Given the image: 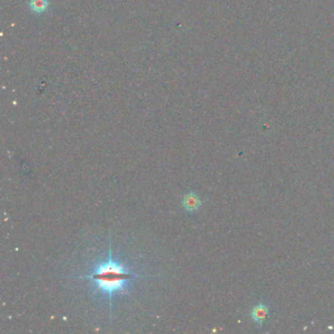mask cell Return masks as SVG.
<instances>
[{
    "label": "cell",
    "mask_w": 334,
    "mask_h": 334,
    "mask_svg": "<svg viewBox=\"0 0 334 334\" xmlns=\"http://www.w3.org/2000/svg\"><path fill=\"white\" fill-rule=\"evenodd\" d=\"M134 277L140 276H135L123 263L113 259L111 241L109 243V254L106 261L97 263L90 274L80 276V279H85L92 283L94 293H100L101 295L107 296L110 306L113 296L126 293L128 285Z\"/></svg>",
    "instance_id": "obj_1"
},
{
    "label": "cell",
    "mask_w": 334,
    "mask_h": 334,
    "mask_svg": "<svg viewBox=\"0 0 334 334\" xmlns=\"http://www.w3.org/2000/svg\"><path fill=\"white\" fill-rule=\"evenodd\" d=\"M268 314H269V308L267 304L259 303L252 308L250 317L252 320L258 325V327H262L267 319Z\"/></svg>",
    "instance_id": "obj_2"
},
{
    "label": "cell",
    "mask_w": 334,
    "mask_h": 334,
    "mask_svg": "<svg viewBox=\"0 0 334 334\" xmlns=\"http://www.w3.org/2000/svg\"><path fill=\"white\" fill-rule=\"evenodd\" d=\"M201 203L200 198L197 194L195 193H188L184 196V200H183V206H184V210L187 212H196L200 209Z\"/></svg>",
    "instance_id": "obj_3"
},
{
    "label": "cell",
    "mask_w": 334,
    "mask_h": 334,
    "mask_svg": "<svg viewBox=\"0 0 334 334\" xmlns=\"http://www.w3.org/2000/svg\"><path fill=\"white\" fill-rule=\"evenodd\" d=\"M29 6L34 14H42L49 7V0H30Z\"/></svg>",
    "instance_id": "obj_4"
}]
</instances>
